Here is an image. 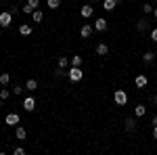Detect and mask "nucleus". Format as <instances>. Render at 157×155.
I'll return each instance as SVG.
<instances>
[{"mask_svg":"<svg viewBox=\"0 0 157 155\" xmlns=\"http://www.w3.org/2000/svg\"><path fill=\"white\" fill-rule=\"evenodd\" d=\"M67 78H69V82H80V80L84 78V72H82V67L69 65V69H67Z\"/></svg>","mask_w":157,"mask_h":155,"instance_id":"1","label":"nucleus"},{"mask_svg":"<svg viewBox=\"0 0 157 155\" xmlns=\"http://www.w3.org/2000/svg\"><path fill=\"white\" fill-rule=\"evenodd\" d=\"M113 101H115L117 107H126V103H128V95H126V90H115V92H113Z\"/></svg>","mask_w":157,"mask_h":155,"instance_id":"2","label":"nucleus"},{"mask_svg":"<svg viewBox=\"0 0 157 155\" xmlns=\"http://www.w3.org/2000/svg\"><path fill=\"white\" fill-rule=\"evenodd\" d=\"M36 9H40V0H27L23 6H21V11H23L25 15H32Z\"/></svg>","mask_w":157,"mask_h":155,"instance_id":"3","label":"nucleus"},{"mask_svg":"<svg viewBox=\"0 0 157 155\" xmlns=\"http://www.w3.org/2000/svg\"><path fill=\"white\" fill-rule=\"evenodd\" d=\"M11 23H13V13L11 11H2V13H0V27L6 29Z\"/></svg>","mask_w":157,"mask_h":155,"instance_id":"4","label":"nucleus"},{"mask_svg":"<svg viewBox=\"0 0 157 155\" xmlns=\"http://www.w3.org/2000/svg\"><path fill=\"white\" fill-rule=\"evenodd\" d=\"M92 32H94V25L84 23V25H82V29H80V36L84 38V40H88V38L92 36Z\"/></svg>","mask_w":157,"mask_h":155,"instance_id":"5","label":"nucleus"},{"mask_svg":"<svg viewBox=\"0 0 157 155\" xmlns=\"http://www.w3.org/2000/svg\"><path fill=\"white\" fill-rule=\"evenodd\" d=\"M23 109L25 111H34V109H36V99H34V96H25L23 99Z\"/></svg>","mask_w":157,"mask_h":155,"instance_id":"6","label":"nucleus"},{"mask_svg":"<svg viewBox=\"0 0 157 155\" xmlns=\"http://www.w3.org/2000/svg\"><path fill=\"white\" fill-rule=\"evenodd\" d=\"M80 15H82L84 19H90V17L94 15V6H90V4H84V6L80 9Z\"/></svg>","mask_w":157,"mask_h":155,"instance_id":"7","label":"nucleus"},{"mask_svg":"<svg viewBox=\"0 0 157 155\" xmlns=\"http://www.w3.org/2000/svg\"><path fill=\"white\" fill-rule=\"evenodd\" d=\"M19 122H21V119H19L17 113H9L6 119H4V124H6V126H19Z\"/></svg>","mask_w":157,"mask_h":155,"instance_id":"8","label":"nucleus"},{"mask_svg":"<svg viewBox=\"0 0 157 155\" xmlns=\"http://www.w3.org/2000/svg\"><path fill=\"white\" fill-rule=\"evenodd\" d=\"M94 29H97V32H107V19L98 17L97 21H94Z\"/></svg>","mask_w":157,"mask_h":155,"instance_id":"9","label":"nucleus"},{"mask_svg":"<svg viewBox=\"0 0 157 155\" xmlns=\"http://www.w3.org/2000/svg\"><path fill=\"white\" fill-rule=\"evenodd\" d=\"M134 84H136L138 88H145L147 84H149V80H147V76H145V73H138V76L134 78Z\"/></svg>","mask_w":157,"mask_h":155,"instance_id":"10","label":"nucleus"},{"mask_svg":"<svg viewBox=\"0 0 157 155\" xmlns=\"http://www.w3.org/2000/svg\"><path fill=\"white\" fill-rule=\"evenodd\" d=\"M124 128H126L128 132L136 130V118H126L124 119Z\"/></svg>","mask_w":157,"mask_h":155,"instance_id":"11","label":"nucleus"},{"mask_svg":"<svg viewBox=\"0 0 157 155\" xmlns=\"http://www.w3.org/2000/svg\"><path fill=\"white\" fill-rule=\"evenodd\" d=\"M121 0H103V9L105 11H115V6L120 4Z\"/></svg>","mask_w":157,"mask_h":155,"instance_id":"12","label":"nucleus"},{"mask_svg":"<svg viewBox=\"0 0 157 155\" xmlns=\"http://www.w3.org/2000/svg\"><path fill=\"white\" fill-rule=\"evenodd\" d=\"M107 52H109L107 42H98V44H97V55H98V57H107Z\"/></svg>","mask_w":157,"mask_h":155,"instance_id":"13","label":"nucleus"},{"mask_svg":"<svg viewBox=\"0 0 157 155\" xmlns=\"http://www.w3.org/2000/svg\"><path fill=\"white\" fill-rule=\"evenodd\" d=\"M32 32H34V27H32L29 23H21L19 25V34H21V36H32Z\"/></svg>","mask_w":157,"mask_h":155,"instance_id":"14","label":"nucleus"},{"mask_svg":"<svg viewBox=\"0 0 157 155\" xmlns=\"http://www.w3.org/2000/svg\"><path fill=\"white\" fill-rule=\"evenodd\" d=\"M36 90H38V80L32 78V80L25 82V92H36Z\"/></svg>","mask_w":157,"mask_h":155,"instance_id":"15","label":"nucleus"},{"mask_svg":"<svg viewBox=\"0 0 157 155\" xmlns=\"http://www.w3.org/2000/svg\"><path fill=\"white\" fill-rule=\"evenodd\" d=\"M15 136H17L19 141H25V136H27V130H25L23 126H15Z\"/></svg>","mask_w":157,"mask_h":155,"instance_id":"16","label":"nucleus"},{"mask_svg":"<svg viewBox=\"0 0 157 155\" xmlns=\"http://www.w3.org/2000/svg\"><path fill=\"white\" fill-rule=\"evenodd\" d=\"M136 29H138V32H147V29H149V19H145V17H143V19H138Z\"/></svg>","mask_w":157,"mask_h":155,"instance_id":"17","label":"nucleus"},{"mask_svg":"<svg viewBox=\"0 0 157 155\" xmlns=\"http://www.w3.org/2000/svg\"><path fill=\"white\" fill-rule=\"evenodd\" d=\"M145 113H147V107H145V105H140V103H138V105L134 107V118H143Z\"/></svg>","mask_w":157,"mask_h":155,"instance_id":"18","label":"nucleus"},{"mask_svg":"<svg viewBox=\"0 0 157 155\" xmlns=\"http://www.w3.org/2000/svg\"><path fill=\"white\" fill-rule=\"evenodd\" d=\"M42 19H44V13L40 11V9H36V11L32 13V21H34V23H40Z\"/></svg>","mask_w":157,"mask_h":155,"instance_id":"19","label":"nucleus"},{"mask_svg":"<svg viewBox=\"0 0 157 155\" xmlns=\"http://www.w3.org/2000/svg\"><path fill=\"white\" fill-rule=\"evenodd\" d=\"M155 52H153V50H147L145 55H143V61H145V63H153V61H155Z\"/></svg>","mask_w":157,"mask_h":155,"instance_id":"20","label":"nucleus"},{"mask_svg":"<svg viewBox=\"0 0 157 155\" xmlns=\"http://www.w3.org/2000/svg\"><path fill=\"white\" fill-rule=\"evenodd\" d=\"M11 82V73H0V86H9Z\"/></svg>","mask_w":157,"mask_h":155,"instance_id":"21","label":"nucleus"},{"mask_svg":"<svg viewBox=\"0 0 157 155\" xmlns=\"http://www.w3.org/2000/svg\"><path fill=\"white\" fill-rule=\"evenodd\" d=\"M69 65H71V59H67V57H59V67H65V69H67Z\"/></svg>","mask_w":157,"mask_h":155,"instance_id":"22","label":"nucleus"},{"mask_svg":"<svg viewBox=\"0 0 157 155\" xmlns=\"http://www.w3.org/2000/svg\"><path fill=\"white\" fill-rule=\"evenodd\" d=\"M11 95H13V90H9L6 86H4V88L0 90V99H2V101H6V99H9V96H11Z\"/></svg>","mask_w":157,"mask_h":155,"instance_id":"23","label":"nucleus"},{"mask_svg":"<svg viewBox=\"0 0 157 155\" xmlns=\"http://www.w3.org/2000/svg\"><path fill=\"white\" fill-rule=\"evenodd\" d=\"M11 90H13V95H17V96H21V95L25 92V90H23V86H19V84H15Z\"/></svg>","mask_w":157,"mask_h":155,"instance_id":"24","label":"nucleus"},{"mask_svg":"<svg viewBox=\"0 0 157 155\" xmlns=\"http://www.w3.org/2000/svg\"><path fill=\"white\" fill-rule=\"evenodd\" d=\"M46 4H48V9L55 11V9H59V6H61V0H46Z\"/></svg>","mask_w":157,"mask_h":155,"instance_id":"25","label":"nucleus"},{"mask_svg":"<svg viewBox=\"0 0 157 155\" xmlns=\"http://www.w3.org/2000/svg\"><path fill=\"white\" fill-rule=\"evenodd\" d=\"M82 61H84V59H82L80 55H73V57H71V65H75V67H80V65H82Z\"/></svg>","mask_w":157,"mask_h":155,"instance_id":"26","label":"nucleus"},{"mask_svg":"<svg viewBox=\"0 0 157 155\" xmlns=\"http://www.w3.org/2000/svg\"><path fill=\"white\" fill-rule=\"evenodd\" d=\"M153 9H155V6H153L151 2H145V4H143V13H145V15H149V13H153Z\"/></svg>","mask_w":157,"mask_h":155,"instance_id":"27","label":"nucleus"},{"mask_svg":"<svg viewBox=\"0 0 157 155\" xmlns=\"http://www.w3.org/2000/svg\"><path fill=\"white\" fill-rule=\"evenodd\" d=\"M55 76H57V78H67V69H65V67H59V69L55 72Z\"/></svg>","mask_w":157,"mask_h":155,"instance_id":"28","label":"nucleus"},{"mask_svg":"<svg viewBox=\"0 0 157 155\" xmlns=\"http://www.w3.org/2000/svg\"><path fill=\"white\" fill-rule=\"evenodd\" d=\"M13 153H15V155H25V149H23V147H15Z\"/></svg>","mask_w":157,"mask_h":155,"instance_id":"29","label":"nucleus"},{"mask_svg":"<svg viewBox=\"0 0 157 155\" xmlns=\"http://www.w3.org/2000/svg\"><path fill=\"white\" fill-rule=\"evenodd\" d=\"M11 13H13V17H15V15H19V13H21V9H19L17 4H11Z\"/></svg>","mask_w":157,"mask_h":155,"instance_id":"30","label":"nucleus"},{"mask_svg":"<svg viewBox=\"0 0 157 155\" xmlns=\"http://www.w3.org/2000/svg\"><path fill=\"white\" fill-rule=\"evenodd\" d=\"M151 40L157 42V27H155V29H151Z\"/></svg>","mask_w":157,"mask_h":155,"instance_id":"31","label":"nucleus"},{"mask_svg":"<svg viewBox=\"0 0 157 155\" xmlns=\"http://www.w3.org/2000/svg\"><path fill=\"white\" fill-rule=\"evenodd\" d=\"M151 124H153V128H155V126H157V115H155V118H153V119H151Z\"/></svg>","mask_w":157,"mask_h":155,"instance_id":"32","label":"nucleus"},{"mask_svg":"<svg viewBox=\"0 0 157 155\" xmlns=\"http://www.w3.org/2000/svg\"><path fill=\"white\" fill-rule=\"evenodd\" d=\"M153 138H155V141H157V126H155V128H153Z\"/></svg>","mask_w":157,"mask_h":155,"instance_id":"33","label":"nucleus"},{"mask_svg":"<svg viewBox=\"0 0 157 155\" xmlns=\"http://www.w3.org/2000/svg\"><path fill=\"white\" fill-rule=\"evenodd\" d=\"M153 17H155V19H157V6H155V9H153Z\"/></svg>","mask_w":157,"mask_h":155,"instance_id":"34","label":"nucleus"},{"mask_svg":"<svg viewBox=\"0 0 157 155\" xmlns=\"http://www.w3.org/2000/svg\"><path fill=\"white\" fill-rule=\"evenodd\" d=\"M153 103H155V105H157V95H155V96H153Z\"/></svg>","mask_w":157,"mask_h":155,"instance_id":"35","label":"nucleus"},{"mask_svg":"<svg viewBox=\"0 0 157 155\" xmlns=\"http://www.w3.org/2000/svg\"><path fill=\"white\" fill-rule=\"evenodd\" d=\"M0 109H2V99H0Z\"/></svg>","mask_w":157,"mask_h":155,"instance_id":"36","label":"nucleus"},{"mask_svg":"<svg viewBox=\"0 0 157 155\" xmlns=\"http://www.w3.org/2000/svg\"><path fill=\"white\" fill-rule=\"evenodd\" d=\"M151 2H157V0H151Z\"/></svg>","mask_w":157,"mask_h":155,"instance_id":"37","label":"nucleus"},{"mask_svg":"<svg viewBox=\"0 0 157 155\" xmlns=\"http://www.w3.org/2000/svg\"><path fill=\"white\" fill-rule=\"evenodd\" d=\"M155 82H157V78H155Z\"/></svg>","mask_w":157,"mask_h":155,"instance_id":"38","label":"nucleus"}]
</instances>
